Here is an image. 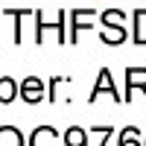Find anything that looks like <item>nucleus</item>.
I'll list each match as a JSON object with an SVG mask.
<instances>
[{
  "mask_svg": "<svg viewBox=\"0 0 146 146\" xmlns=\"http://www.w3.org/2000/svg\"><path fill=\"white\" fill-rule=\"evenodd\" d=\"M21 94H23V100H27V102H41V100H44V82H41V79H35V76L23 79Z\"/></svg>",
  "mask_w": 146,
  "mask_h": 146,
  "instance_id": "3",
  "label": "nucleus"
},
{
  "mask_svg": "<svg viewBox=\"0 0 146 146\" xmlns=\"http://www.w3.org/2000/svg\"><path fill=\"white\" fill-rule=\"evenodd\" d=\"M135 44H146V9L135 12Z\"/></svg>",
  "mask_w": 146,
  "mask_h": 146,
  "instance_id": "8",
  "label": "nucleus"
},
{
  "mask_svg": "<svg viewBox=\"0 0 146 146\" xmlns=\"http://www.w3.org/2000/svg\"><path fill=\"white\" fill-rule=\"evenodd\" d=\"M29 146H58V131L53 126H41L32 131L29 137Z\"/></svg>",
  "mask_w": 146,
  "mask_h": 146,
  "instance_id": "2",
  "label": "nucleus"
},
{
  "mask_svg": "<svg viewBox=\"0 0 146 146\" xmlns=\"http://www.w3.org/2000/svg\"><path fill=\"white\" fill-rule=\"evenodd\" d=\"M0 146H23V135L15 126H0Z\"/></svg>",
  "mask_w": 146,
  "mask_h": 146,
  "instance_id": "5",
  "label": "nucleus"
},
{
  "mask_svg": "<svg viewBox=\"0 0 146 146\" xmlns=\"http://www.w3.org/2000/svg\"><path fill=\"white\" fill-rule=\"evenodd\" d=\"M143 146H146V140H143Z\"/></svg>",
  "mask_w": 146,
  "mask_h": 146,
  "instance_id": "12",
  "label": "nucleus"
},
{
  "mask_svg": "<svg viewBox=\"0 0 146 146\" xmlns=\"http://www.w3.org/2000/svg\"><path fill=\"white\" fill-rule=\"evenodd\" d=\"M126 21V15L120 9H108V12H102V23L105 27H120V23Z\"/></svg>",
  "mask_w": 146,
  "mask_h": 146,
  "instance_id": "11",
  "label": "nucleus"
},
{
  "mask_svg": "<svg viewBox=\"0 0 146 146\" xmlns=\"http://www.w3.org/2000/svg\"><path fill=\"white\" fill-rule=\"evenodd\" d=\"M117 146H140V131L135 126H126L123 131H120V143Z\"/></svg>",
  "mask_w": 146,
  "mask_h": 146,
  "instance_id": "10",
  "label": "nucleus"
},
{
  "mask_svg": "<svg viewBox=\"0 0 146 146\" xmlns=\"http://www.w3.org/2000/svg\"><path fill=\"white\" fill-rule=\"evenodd\" d=\"M64 146H88V135L79 126H70L64 131Z\"/></svg>",
  "mask_w": 146,
  "mask_h": 146,
  "instance_id": "7",
  "label": "nucleus"
},
{
  "mask_svg": "<svg viewBox=\"0 0 146 146\" xmlns=\"http://www.w3.org/2000/svg\"><path fill=\"white\" fill-rule=\"evenodd\" d=\"M100 94H111L114 100H120V94H117V85H114V79H111V73H108V70H100V79H96L94 91H91V102H94Z\"/></svg>",
  "mask_w": 146,
  "mask_h": 146,
  "instance_id": "1",
  "label": "nucleus"
},
{
  "mask_svg": "<svg viewBox=\"0 0 146 146\" xmlns=\"http://www.w3.org/2000/svg\"><path fill=\"white\" fill-rule=\"evenodd\" d=\"M126 82H129V91H126V94H131L137 85L146 88V67H129V70H126Z\"/></svg>",
  "mask_w": 146,
  "mask_h": 146,
  "instance_id": "6",
  "label": "nucleus"
},
{
  "mask_svg": "<svg viewBox=\"0 0 146 146\" xmlns=\"http://www.w3.org/2000/svg\"><path fill=\"white\" fill-rule=\"evenodd\" d=\"M15 94H18V85H15V79L0 76V102H12V100H15Z\"/></svg>",
  "mask_w": 146,
  "mask_h": 146,
  "instance_id": "9",
  "label": "nucleus"
},
{
  "mask_svg": "<svg viewBox=\"0 0 146 146\" xmlns=\"http://www.w3.org/2000/svg\"><path fill=\"white\" fill-rule=\"evenodd\" d=\"M73 32H70V41H76L79 38V29L85 27L88 21H94V9H73Z\"/></svg>",
  "mask_w": 146,
  "mask_h": 146,
  "instance_id": "4",
  "label": "nucleus"
}]
</instances>
